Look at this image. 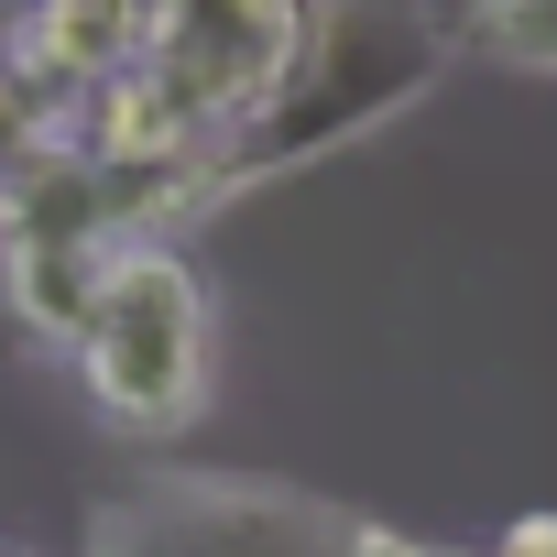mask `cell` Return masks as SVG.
<instances>
[{"label": "cell", "instance_id": "6da1fadb", "mask_svg": "<svg viewBox=\"0 0 557 557\" xmlns=\"http://www.w3.org/2000/svg\"><path fill=\"white\" fill-rule=\"evenodd\" d=\"M459 66V12H426V0H318V23L251 121H230L208 143V186H285L372 132H394L405 110H426Z\"/></svg>", "mask_w": 557, "mask_h": 557}, {"label": "cell", "instance_id": "7a4b0ae2", "mask_svg": "<svg viewBox=\"0 0 557 557\" xmlns=\"http://www.w3.org/2000/svg\"><path fill=\"white\" fill-rule=\"evenodd\" d=\"M66 361H77L88 405L121 437H186L208 416V383H219V296H208V273L175 240H121Z\"/></svg>", "mask_w": 557, "mask_h": 557}, {"label": "cell", "instance_id": "3957f363", "mask_svg": "<svg viewBox=\"0 0 557 557\" xmlns=\"http://www.w3.org/2000/svg\"><path fill=\"white\" fill-rule=\"evenodd\" d=\"M339 546H350L339 503L251 470H153L88 524V557H339Z\"/></svg>", "mask_w": 557, "mask_h": 557}, {"label": "cell", "instance_id": "277c9868", "mask_svg": "<svg viewBox=\"0 0 557 557\" xmlns=\"http://www.w3.org/2000/svg\"><path fill=\"white\" fill-rule=\"evenodd\" d=\"M110 251H121V230H110L99 164L66 132L23 175H0V318H23L45 350H77Z\"/></svg>", "mask_w": 557, "mask_h": 557}, {"label": "cell", "instance_id": "5b68a950", "mask_svg": "<svg viewBox=\"0 0 557 557\" xmlns=\"http://www.w3.org/2000/svg\"><path fill=\"white\" fill-rule=\"evenodd\" d=\"M318 23V0H153L143 12V77L219 143L285 88L296 45Z\"/></svg>", "mask_w": 557, "mask_h": 557}, {"label": "cell", "instance_id": "8992f818", "mask_svg": "<svg viewBox=\"0 0 557 557\" xmlns=\"http://www.w3.org/2000/svg\"><path fill=\"white\" fill-rule=\"evenodd\" d=\"M143 12H153V0H23L12 34H0V55H12L45 88V110L66 121L88 88H110L121 66H143Z\"/></svg>", "mask_w": 557, "mask_h": 557}, {"label": "cell", "instance_id": "52a82bcc", "mask_svg": "<svg viewBox=\"0 0 557 557\" xmlns=\"http://www.w3.org/2000/svg\"><path fill=\"white\" fill-rule=\"evenodd\" d=\"M459 55L557 77V0H470V12H459Z\"/></svg>", "mask_w": 557, "mask_h": 557}, {"label": "cell", "instance_id": "ba28073f", "mask_svg": "<svg viewBox=\"0 0 557 557\" xmlns=\"http://www.w3.org/2000/svg\"><path fill=\"white\" fill-rule=\"evenodd\" d=\"M55 132H66V121L45 110V88H34V77H23L12 55H0V175H23V164H34V153L55 143Z\"/></svg>", "mask_w": 557, "mask_h": 557}, {"label": "cell", "instance_id": "9c48e42d", "mask_svg": "<svg viewBox=\"0 0 557 557\" xmlns=\"http://www.w3.org/2000/svg\"><path fill=\"white\" fill-rule=\"evenodd\" d=\"M492 557H557V513H513L492 535Z\"/></svg>", "mask_w": 557, "mask_h": 557}, {"label": "cell", "instance_id": "30bf717a", "mask_svg": "<svg viewBox=\"0 0 557 557\" xmlns=\"http://www.w3.org/2000/svg\"><path fill=\"white\" fill-rule=\"evenodd\" d=\"M339 557H448V546H426V535H394V524H350V546Z\"/></svg>", "mask_w": 557, "mask_h": 557}, {"label": "cell", "instance_id": "8fae6325", "mask_svg": "<svg viewBox=\"0 0 557 557\" xmlns=\"http://www.w3.org/2000/svg\"><path fill=\"white\" fill-rule=\"evenodd\" d=\"M0 557H23V546H0Z\"/></svg>", "mask_w": 557, "mask_h": 557}, {"label": "cell", "instance_id": "7c38bea8", "mask_svg": "<svg viewBox=\"0 0 557 557\" xmlns=\"http://www.w3.org/2000/svg\"><path fill=\"white\" fill-rule=\"evenodd\" d=\"M481 557H492V546H481Z\"/></svg>", "mask_w": 557, "mask_h": 557}]
</instances>
